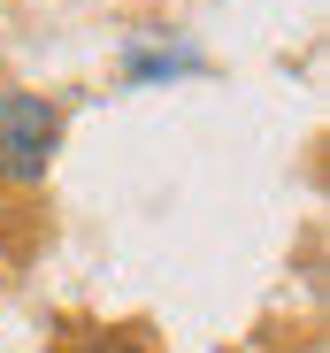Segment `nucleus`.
Wrapping results in <instances>:
<instances>
[{
	"label": "nucleus",
	"instance_id": "f257e3e1",
	"mask_svg": "<svg viewBox=\"0 0 330 353\" xmlns=\"http://www.w3.org/2000/svg\"><path fill=\"white\" fill-rule=\"evenodd\" d=\"M62 146V108L46 92H0V185H46Z\"/></svg>",
	"mask_w": 330,
	"mask_h": 353
},
{
	"label": "nucleus",
	"instance_id": "f03ea898",
	"mask_svg": "<svg viewBox=\"0 0 330 353\" xmlns=\"http://www.w3.org/2000/svg\"><path fill=\"white\" fill-rule=\"evenodd\" d=\"M207 62H200V54H185V46H169V54H131V85H154V77H200Z\"/></svg>",
	"mask_w": 330,
	"mask_h": 353
},
{
	"label": "nucleus",
	"instance_id": "7ed1b4c3",
	"mask_svg": "<svg viewBox=\"0 0 330 353\" xmlns=\"http://www.w3.org/2000/svg\"><path fill=\"white\" fill-rule=\"evenodd\" d=\"M62 353H146L138 330H92V338H70Z\"/></svg>",
	"mask_w": 330,
	"mask_h": 353
}]
</instances>
